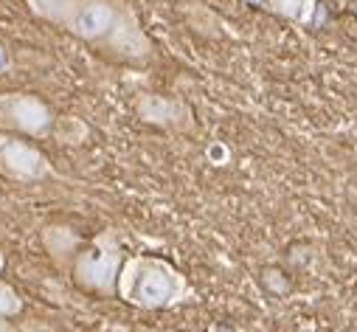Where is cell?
Here are the masks:
<instances>
[{"label": "cell", "instance_id": "7", "mask_svg": "<svg viewBox=\"0 0 357 332\" xmlns=\"http://www.w3.org/2000/svg\"><path fill=\"white\" fill-rule=\"evenodd\" d=\"M40 239H43V248L48 251L51 262H54L56 268H62V271L70 273L73 259H76V254L82 251V245H84L82 236H79L73 228H68V225L51 222V225H45V228L40 231Z\"/></svg>", "mask_w": 357, "mask_h": 332}, {"label": "cell", "instance_id": "9", "mask_svg": "<svg viewBox=\"0 0 357 332\" xmlns=\"http://www.w3.org/2000/svg\"><path fill=\"white\" fill-rule=\"evenodd\" d=\"M59 144L65 146H79L91 138V127H87L79 116H56V124H54V133H51Z\"/></svg>", "mask_w": 357, "mask_h": 332}, {"label": "cell", "instance_id": "2", "mask_svg": "<svg viewBox=\"0 0 357 332\" xmlns=\"http://www.w3.org/2000/svg\"><path fill=\"white\" fill-rule=\"evenodd\" d=\"M116 296L135 310H174L197 293L174 262L149 254H130L121 265Z\"/></svg>", "mask_w": 357, "mask_h": 332}, {"label": "cell", "instance_id": "13", "mask_svg": "<svg viewBox=\"0 0 357 332\" xmlns=\"http://www.w3.org/2000/svg\"><path fill=\"white\" fill-rule=\"evenodd\" d=\"M102 332H130V329H124V326H113V324H107Z\"/></svg>", "mask_w": 357, "mask_h": 332}, {"label": "cell", "instance_id": "10", "mask_svg": "<svg viewBox=\"0 0 357 332\" xmlns=\"http://www.w3.org/2000/svg\"><path fill=\"white\" fill-rule=\"evenodd\" d=\"M23 296L6 279H0V318H15L23 312Z\"/></svg>", "mask_w": 357, "mask_h": 332}, {"label": "cell", "instance_id": "5", "mask_svg": "<svg viewBox=\"0 0 357 332\" xmlns=\"http://www.w3.org/2000/svg\"><path fill=\"white\" fill-rule=\"evenodd\" d=\"M0 175L17 183H40L54 175V166L43 149L0 130Z\"/></svg>", "mask_w": 357, "mask_h": 332}, {"label": "cell", "instance_id": "12", "mask_svg": "<svg viewBox=\"0 0 357 332\" xmlns=\"http://www.w3.org/2000/svg\"><path fill=\"white\" fill-rule=\"evenodd\" d=\"M0 332H17V326L9 318H0Z\"/></svg>", "mask_w": 357, "mask_h": 332}, {"label": "cell", "instance_id": "1", "mask_svg": "<svg viewBox=\"0 0 357 332\" xmlns=\"http://www.w3.org/2000/svg\"><path fill=\"white\" fill-rule=\"evenodd\" d=\"M26 6L34 17L113 59L144 65L155 56V45L127 0H26Z\"/></svg>", "mask_w": 357, "mask_h": 332}, {"label": "cell", "instance_id": "4", "mask_svg": "<svg viewBox=\"0 0 357 332\" xmlns=\"http://www.w3.org/2000/svg\"><path fill=\"white\" fill-rule=\"evenodd\" d=\"M54 124L56 116L40 96L23 91L0 93V130L29 138H48L54 133Z\"/></svg>", "mask_w": 357, "mask_h": 332}, {"label": "cell", "instance_id": "11", "mask_svg": "<svg viewBox=\"0 0 357 332\" xmlns=\"http://www.w3.org/2000/svg\"><path fill=\"white\" fill-rule=\"evenodd\" d=\"M17 332H56L48 321H40V318H31V321H23L17 326Z\"/></svg>", "mask_w": 357, "mask_h": 332}, {"label": "cell", "instance_id": "3", "mask_svg": "<svg viewBox=\"0 0 357 332\" xmlns=\"http://www.w3.org/2000/svg\"><path fill=\"white\" fill-rule=\"evenodd\" d=\"M124 239H127V234L121 228H105V231H99L76 254L73 268H70L73 282L82 290H87V293L116 296L119 273H121V265L127 259Z\"/></svg>", "mask_w": 357, "mask_h": 332}, {"label": "cell", "instance_id": "6", "mask_svg": "<svg viewBox=\"0 0 357 332\" xmlns=\"http://www.w3.org/2000/svg\"><path fill=\"white\" fill-rule=\"evenodd\" d=\"M135 113L144 124L163 127V130H192V107L181 99L172 96H155V93H141L135 99Z\"/></svg>", "mask_w": 357, "mask_h": 332}, {"label": "cell", "instance_id": "14", "mask_svg": "<svg viewBox=\"0 0 357 332\" xmlns=\"http://www.w3.org/2000/svg\"><path fill=\"white\" fill-rule=\"evenodd\" d=\"M3 268H6V257H3V254H0V271H3Z\"/></svg>", "mask_w": 357, "mask_h": 332}, {"label": "cell", "instance_id": "8", "mask_svg": "<svg viewBox=\"0 0 357 332\" xmlns=\"http://www.w3.org/2000/svg\"><path fill=\"white\" fill-rule=\"evenodd\" d=\"M253 3L296 26H312L321 0H253Z\"/></svg>", "mask_w": 357, "mask_h": 332}]
</instances>
